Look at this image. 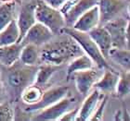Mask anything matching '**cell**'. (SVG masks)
Returning <instances> with one entry per match:
<instances>
[{
    "label": "cell",
    "mask_w": 130,
    "mask_h": 121,
    "mask_svg": "<svg viewBox=\"0 0 130 121\" xmlns=\"http://www.w3.org/2000/svg\"><path fill=\"white\" fill-rule=\"evenodd\" d=\"M39 58L42 63L62 66L85 54L79 44L68 34L59 40L49 41L40 46Z\"/></svg>",
    "instance_id": "1"
},
{
    "label": "cell",
    "mask_w": 130,
    "mask_h": 121,
    "mask_svg": "<svg viewBox=\"0 0 130 121\" xmlns=\"http://www.w3.org/2000/svg\"><path fill=\"white\" fill-rule=\"evenodd\" d=\"M61 33L62 34H68L69 36L73 38V40L79 44V46L82 48L85 54L87 55L92 59L96 67L100 68V69L111 68L107 59L102 56L99 47L96 45V43L90 38L87 32H80V31L74 30L72 27L65 26L61 31Z\"/></svg>",
    "instance_id": "2"
},
{
    "label": "cell",
    "mask_w": 130,
    "mask_h": 121,
    "mask_svg": "<svg viewBox=\"0 0 130 121\" xmlns=\"http://www.w3.org/2000/svg\"><path fill=\"white\" fill-rule=\"evenodd\" d=\"M8 67V83L17 94L20 95L26 87L35 83L37 65L30 66L23 64L19 59Z\"/></svg>",
    "instance_id": "3"
},
{
    "label": "cell",
    "mask_w": 130,
    "mask_h": 121,
    "mask_svg": "<svg viewBox=\"0 0 130 121\" xmlns=\"http://www.w3.org/2000/svg\"><path fill=\"white\" fill-rule=\"evenodd\" d=\"M35 13L36 21L48 28L53 34H62L61 31L66 26V23L60 9L50 7L44 0H37Z\"/></svg>",
    "instance_id": "4"
},
{
    "label": "cell",
    "mask_w": 130,
    "mask_h": 121,
    "mask_svg": "<svg viewBox=\"0 0 130 121\" xmlns=\"http://www.w3.org/2000/svg\"><path fill=\"white\" fill-rule=\"evenodd\" d=\"M74 101L69 97L65 96L57 103L51 105L48 107L39 111L32 116V120L36 121H54L59 120L66 112L73 108Z\"/></svg>",
    "instance_id": "5"
},
{
    "label": "cell",
    "mask_w": 130,
    "mask_h": 121,
    "mask_svg": "<svg viewBox=\"0 0 130 121\" xmlns=\"http://www.w3.org/2000/svg\"><path fill=\"white\" fill-rule=\"evenodd\" d=\"M69 88L67 86H59L51 88L46 91H43L42 97L36 104L32 105H27L24 108L25 112L34 113V112H39L45 108L48 107L51 105L57 103L60 99L67 96Z\"/></svg>",
    "instance_id": "6"
},
{
    "label": "cell",
    "mask_w": 130,
    "mask_h": 121,
    "mask_svg": "<svg viewBox=\"0 0 130 121\" xmlns=\"http://www.w3.org/2000/svg\"><path fill=\"white\" fill-rule=\"evenodd\" d=\"M128 23H129L128 19L115 18L102 25L108 31L109 34L111 36V48H127L125 32Z\"/></svg>",
    "instance_id": "7"
},
{
    "label": "cell",
    "mask_w": 130,
    "mask_h": 121,
    "mask_svg": "<svg viewBox=\"0 0 130 121\" xmlns=\"http://www.w3.org/2000/svg\"><path fill=\"white\" fill-rule=\"evenodd\" d=\"M101 70L103 69H100L98 67L95 68L94 67L89 69L76 71L71 76V79H73L75 81L76 89L79 93H81L84 96L87 95L94 83L100 79V77L102 74Z\"/></svg>",
    "instance_id": "8"
},
{
    "label": "cell",
    "mask_w": 130,
    "mask_h": 121,
    "mask_svg": "<svg viewBox=\"0 0 130 121\" xmlns=\"http://www.w3.org/2000/svg\"><path fill=\"white\" fill-rule=\"evenodd\" d=\"M100 11V22H106L115 19L117 15L129 7V0H98Z\"/></svg>",
    "instance_id": "9"
},
{
    "label": "cell",
    "mask_w": 130,
    "mask_h": 121,
    "mask_svg": "<svg viewBox=\"0 0 130 121\" xmlns=\"http://www.w3.org/2000/svg\"><path fill=\"white\" fill-rule=\"evenodd\" d=\"M53 32L46 27L44 24L36 21L32 27L27 31L23 38L20 43L23 44L26 43H32L35 45L40 47L43 44L46 43L51 40L53 37Z\"/></svg>",
    "instance_id": "10"
},
{
    "label": "cell",
    "mask_w": 130,
    "mask_h": 121,
    "mask_svg": "<svg viewBox=\"0 0 130 121\" xmlns=\"http://www.w3.org/2000/svg\"><path fill=\"white\" fill-rule=\"evenodd\" d=\"M100 24V11L98 5L94 6L79 17L72 28L83 32H88Z\"/></svg>",
    "instance_id": "11"
},
{
    "label": "cell",
    "mask_w": 130,
    "mask_h": 121,
    "mask_svg": "<svg viewBox=\"0 0 130 121\" xmlns=\"http://www.w3.org/2000/svg\"><path fill=\"white\" fill-rule=\"evenodd\" d=\"M35 4H26L22 8L19 18L17 19V25L20 31V36L18 43H20L27 31L36 22L35 19Z\"/></svg>",
    "instance_id": "12"
},
{
    "label": "cell",
    "mask_w": 130,
    "mask_h": 121,
    "mask_svg": "<svg viewBox=\"0 0 130 121\" xmlns=\"http://www.w3.org/2000/svg\"><path fill=\"white\" fill-rule=\"evenodd\" d=\"M90 38L94 41L96 45L99 47L100 51L106 59L109 58V53L111 49V40L108 31L104 26H97L87 32Z\"/></svg>",
    "instance_id": "13"
},
{
    "label": "cell",
    "mask_w": 130,
    "mask_h": 121,
    "mask_svg": "<svg viewBox=\"0 0 130 121\" xmlns=\"http://www.w3.org/2000/svg\"><path fill=\"white\" fill-rule=\"evenodd\" d=\"M103 73L100 79L96 81L93 87L101 92L112 93L115 91L116 85L119 80V74L115 72L112 68H106L102 70Z\"/></svg>",
    "instance_id": "14"
},
{
    "label": "cell",
    "mask_w": 130,
    "mask_h": 121,
    "mask_svg": "<svg viewBox=\"0 0 130 121\" xmlns=\"http://www.w3.org/2000/svg\"><path fill=\"white\" fill-rule=\"evenodd\" d=\"M98 5V0H77L75 4L63 15L66 26L72 27L82 14Z\"/></svg>",
    "instance_id": "15"
},
{
    "label": "cell",
    "mask_w": 130,
    "mask_h": 121,
    "mask_svg": "<svg viewBox=\"0 0 130 121\" xmlns=\"http://www.w3.org/2000/svg\"><path fill=\"white\" fill-rule=\"evenodd\" d=\"M100 98H101L100 91L95 89L85 99L81 107H79L78 115H77L75 121L89 120L90 116H92V114L94 113V111L100 103Z\"/></svg>",
    "instance_id": "16"
},
{
    "label": "cell",
    "mask_w": 130,
    "mask_h": 121,
    "mask_svg": "<svg viewBox=\"0 0 130 121\" xmlns=\"http://www.w3.org/2000/svg\"><path fill=\"white\" fill-rule=\"evenodd\" d=\"M22 46L21 43L0 46V64L8 67L18 61Z\"/></svg>",
    "instance_id": "17"
},
{
    "label": "cell",
    "mask_w": 130,
    "mask_h": 121,
    "mask_svg": "<svg viewBox=\"0 0 130 121\" xmlns=\"http://www.w3.org/2000/svg\"><path fill=\"white\" fill-rule=\"evenodd\" d=\"M95 67L92 59L87 55L82 54L81 56L73 58L72 61L69 62V65L67 67V81L71 80V76L76 71L80 70L89 69Z\"/></svg>",
    "instance_id": "18"
},
{
    "label": "cell",
    "mask_w": 130,
    "mask_h": 121,
    "mask_svg": "<svg viewBox=\"0 0 130 121\" xmlns=\"http://www.w3.org/2000/svg\"><path fill=\"white\" fill-rule=\"evenodd\" d=\"M60 67H61L60 66L48 64V63L37 65V71H36V75H35V84L40 87L46 85L50 80V78L53 76V74L57 72Z\"/></svg>",
    "instance_id": "19"
},
{
    "label": "cell",
    "mask_w": 130,
    "mask_h": 121,
    "mask_svg": "<svg viewBox=\"0 0 130 121\" xmlns=\"http://www.w3.org/2000/svg\"><path fill=\"white\" fill-rule=\"evenodd\" d=\"M19 36V28L17 25L16 19H14L0 32V46H5L18 43Z\"/></svg>",
    "instance_id": "20"
},
{
    "label": "cell",
    "mask_w": 130,
    "mask_h": 121,
    "mask_svg": "<svg viewBox=\"0 0 130 121\" xmlns=\"http://www.w3.org/2000/svg\"><path fill=\"white\" fill-rule=\"evenodd\" d=\"M20 61L23 64L36 66L39 64V47L32 43L23 44L20 55Z\"/></svg>",
    "instance_id": "21"
},
{
    "label": "cell",
    "mask_w": 130,
    "mask_h": 121,
    "mask_svg": "<svg viewBox=\"0 0 130 121\" xmlns=\"http://www.w3.org/2000/svg\"><path fill=\"white\" fill-rule=\"evenodd\" d=\"M42 94H43V90L41 89V87L34 83L26 87L21 92L20 96L23 104L27 105H32L36 104L40 100Z\"/></svg>",
    "instance_id": "22"
},
{
    "label": "cell",
    "mask_w": 130,
    "mask_h": 121,
    "mask_svg": "<svg viewBox=\"0 0 130 121\" xmlns=\"http://www.w3.org/2000/svg\"><path fill=\"white\" fill-rule=\"evenodd\" d=\"M109 58H111L115 63L126 71L130 68V50L127 48H111L109 53Z\"/></svg>",
    "instance_id": "23"
},
{
    "label": "cell",
    "mask_w": 130,
    "mask_h": 121,
    "mask_svg": "<svg viewBox=\"0 0 130 121\" xmlns=\"http://www.w3.org/2000/svg\"><path fill=\"white\" fill-rule=\"evenodd\" d=\"M16 4L12 1L6 2L0 6V32L15 19Z\"/></svg>",
    "instance_id": "24"
},
{
    "label": "cell",
    "mask_w": 130,
    "mask_h": 121,
    "mask_svg": "<svg viewBox=\"0 0 130 121\" xmlns=\"http://www.w3.org/2000/svg\"><path fill=\"white\" fill-rule=\"evenodd\" d=\"M115 92L120 98L127 96L130 92V73L125 70L123 73L119 74V80L117 82Z\"/></svg>",
    "instance_id": "25"
},
{
    "label": "cell",
    "mask_w": 130,
    "mask_h": 121,
    "mask_svg": "<svg viewBox=\"0 0 130 121\" xmlns=\"http://www.w3.org/2000/svg\"><path fill=\"white\" fill-rule=\"evenodd\" d=\"M13 120V110L9 103H0V121Z\"/></svg>",
    "instance_id": "26"
},
{
    "label": "cell",
    "mask_w": 130,
    "mask_h": 121,
    "mask_svg": "<svg viewBox=\"0 0 130 121\" xmlns=\"http://www.w3.org/2000/svg\"><path fill=\"white\" fill-rule=\"evenodd\" d=\"M107 96H105L102 99V102L100 103V105L99 106H97V108L95 109L94 113L92 114V116H90L89 120L91 121H100L103 117V111L105 109V106L107 105Z\"/></svg>",
    "instance_id": "27"
},
{
    "label": "cell",
    "mask_w": 130,
    "mask_h": 121,
    "mask_svg": "<svg viewBox=\"0 0 130 121\" xmlns=\"http://www.w3.org/2000/svg\"><path fill=\"white\" fill-rule=\"evenodd\" d=\"M78 111H79V107H75L74 109L72 108L71 110L66 112V113H65L59 120H60V121H75L76 117H77V115H78Z\"/></svg>",
    "instance_id": "28"
},
{
    "label": "cell",
    "mask_w": 130,
    "mask_h": 121,
    "mask_svg": "<svg viewBox=\"0 0 130 121\" xmlns=\"http://www.w3.org/2000/svg\"><path fill=\"white\" fill-rule=\"evenodd\" d=\"M44 1H45L47 5L52 7V8H58V9H59V8L64 4L66 0H44Z\"/></svg>",
    "instance_id": "29"
},
{
    "label": "cell",
    "mask_w": 130,
    "mask_h": 121,
    "mask_svg": "<svg viewBox=\"0 0 130 121\" xmlns=\"http://www.w3.org/2000/svg\"><path fill=\"white\" fill-rule=\"evenodd\" d=\"M125 42H126L127 48L130 49V22L126 25L125 32Z\"/></svg>",
    "instance_id": "30"
},
{
    "label": "cell",
    "mask_w": 130,
    "mask_h": 121,
    "mask_svg": "<svg viewBox=\"0 0 130 121\" xmlns=\"http://www.w3.org/2000/svg\"><path fill=\"white\" fill-rule=\"evenodd\" d=\"M3 99H4V86L0 79V103H2Z\"/></svg>",
    "instance_id": "31"
},
{
    "label": "cell",
    "mask_w": 130,
    "mask_h": 121,
    "mask_svg": "<svg viewBox=\"0 0 130 121\" xmlns=\"http://www.w3.org/2000/svg\"><path fill=\"white\" fill-rule=\"evenodd\" d=\"M1 2H4V3H6V2H10L11 0H0Z\"/></svg>",
    "instance_id": "32"
}]
</instances>
